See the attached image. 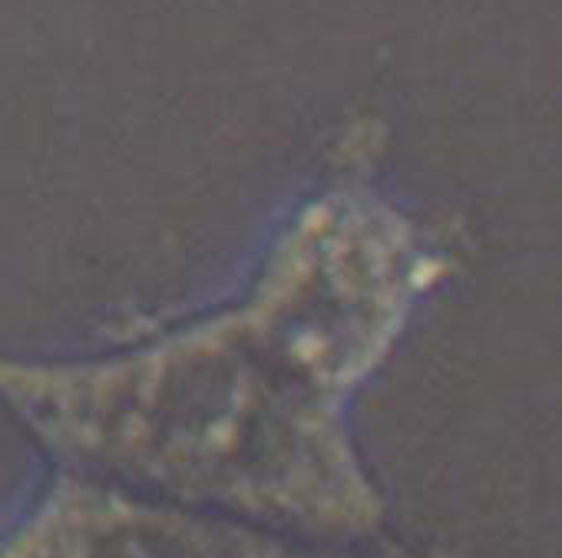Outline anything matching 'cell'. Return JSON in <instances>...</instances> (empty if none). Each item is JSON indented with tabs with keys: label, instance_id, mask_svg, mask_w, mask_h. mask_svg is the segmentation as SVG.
<instances>
[{
	"label": "cell",
	"instance_id": "cell-1",
	"mask_svg": "<svg viewBox=\"0 0 562 558\" xmlns=\"http://www.w3.org/2000/svg\"><path fill=\"white\" fill-rule=\"evenodd\" d=\"M453 267L374 179V149L345 143L235 295L93 354L0 357V394L97 479L361 535L381 496L348 410Z\"/></svg>",
	"mask_w": 562,
	"mask_h": 558
}]
</instances>
